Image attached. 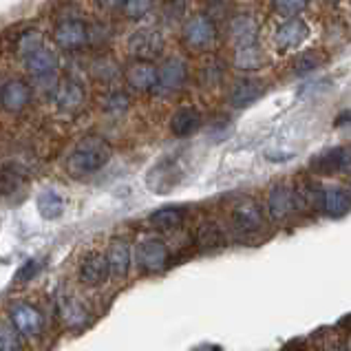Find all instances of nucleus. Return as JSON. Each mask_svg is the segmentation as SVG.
<instances>
[{
  "mask_svg": "<svg viewBox=\"0 0 351 351\" xmlns=\"http://www.w3.org/2000/svg\"><path fill=\"white\" fill-rule=\"evenodd\" d=\"M108 159H111V146L106 139L99 135H88L80 139L69 157V173L75 177L93 175L108 164Z\"/></svg>",
  "mask_w": 351,
  "mask_h": 351,
  "instance_id": "f257e3e1",
  "label": "nucleus"
},
{
  "mask_svg": "<svg viewBox=\"0 0 351 351\" xmlns=\"http://www.w3.org/2000/svg\"><path fill=\"white\" fill-rule=\"evenodd\" d=\"M230 226H232V232L239 239L254 237L265 228L263 210H261L258 204L252 202V199H243V202H239L232 208V213H230Z\"/></svg>",
  "mask_w": 351,
  "mask_h": 351,
  "instance_id": "f03ea898",
  "label": "nucleus"
},
{
  "mask_svg": "<svg viewBox=\"0 0 351 351\" xmlns=\"http://www.w3.org/2000/svg\"><path fill=\"white\" fill-rule=\"evenodd\" d=\"M182 182V168L175 157H162L157 159L155 166L148 170L146 186L157 195H168Z\"/></svg>",
  "mask_w": 351,
  "mask_h": 351,
  "instance_id": "7ed1b4c3",
  "label": "nucleus"
},
{
  "mask_svg": "<svg viewBox=\"0 0 351 351\" xmlns=\"http://www.w3.org/2000/svg\"><path fill=\"white\" fill-rule=\"evenodd\" d=\"M128 51L137 60H148L153 62L155 58L164 51V36L157 27H142L128 38Z\"/></svg>",
  "mask_w": 351,
  "mask_h": 351,
  "instance_id": "20e7f679",
  "label": "nucleus"
},
{
  "mask_svg": "<svg viewBox=\"0 0 351 351\" xmlns=\"http://www.w3.org/2000/svg\"><path fill=\"white\" fill-rule=\"evenodd\" d=\"M25 62V69L27 73L32 75L34 80H38L40 84H47L51 82V80H56V73H58V56L51 47H38L36 51L27 53L23 58Z\"/></svg>",
  "mask_w": 351,
  "mask_h": 351,
  "instance_id": "39448f33",
  "label": "nucleus"
},
{
  "mask_svg": "<svg viewBox=\"0 0 351 351\" xmlns=\"http://www.w3.org/2000/svg\"><path fill=\"white\" fill-rule=\"evenodd\" d=\"M267 213L274 221H285L298 213V199L296 190L289 184H276L269 190L267 197Z\"/></svg>",
  "mask_w": 351,
  "mask_h": 351,
  "instance_id": "423d86ee",
  "label": "nucleus"
},
{
  "mask_svg": "<svg viewBox=\"0 0 351 351\" xmlns=\"http://www.w3.org/2000/svg\"><path fill=\"white\" fill-rule=\"evenodd\" d=\"M184 40L195 51H206L217 43V27L206 16H195L184 25Z\"/></svg>",
  "mask_w": 351,
  "mask_h": 351,
  "instance_id": "0eeeda50",
  "label": "nucleus"
},
{
  "mask_svg": "<svg viewBox=\"0 0 351 351\" xmlns=\"http://www.w3.org/2000/svg\"><path fill=\"white\" fill-rule=\"evenodd\" d=\"M188 80V66L182 58H168L162 64V69H157V82L155 91L157 93H175L179 91Z\"/></svg>",
  "mask_w": 351,
  "mask_h": 351,
  "instance_id": "6e6552de",
  "label": "nucleus"
},
{
  "mask_svg": "<svg viewBox=\"0 0 351 351\" xmlns=\"http://www.w3.org/2000/svg\"><path fill=\"white\" fill-rule=\"evenodd\" d=\"M168 245L162 239H144L137 245V261L146 272H162L168 265Z\"/></svg>",
  "mask_w": 351,
  "mask_h": 351,
  "instance_id": "1a4fd4ad",
  "label": "nucleus"
},
{
  "mask_svg": "<svg viewBox=\"0 0 351 351\" xmlns=\"http://www.w3.org/2000/svg\"><path fill=\"white\" fill-rule=\"evenodd\" d=\"M309 168L316 175H338L349 168V148L347 146H334L323 150L320 155L312 157Z\"/></svg>",
  "mask_w": 351,
  "mask_h": 351,
  "instance_id": "9d476101",
  "label": "nucleus"
},
{
  "mask_svg": "<svg viewBox=\"0 0 351 351\" xmlns=\"http://www.w3.org/2000/svg\"><path fill=\"white\" fill-rule=\"evenodd\" d=\"M32 102V86L23 80H7L0 86V108L7 113H20Z\"/></svg>",
  "mask_w": 351,
  "mask_h": 351,
  "instance_id": "9b49d317",
  "label": "nucleus"
},
{
  "mask_svg": "<svg viewBox=\"0 0 351 351\" xmlns=\"http://www.w3.org/2000/svg\"><path fill=\"white\" fill-rule=\"evenodd\" d=\"M27 188L29 179L18 166L9 164L0 168V199H5V202H23Z\"/></svg>",
  "mask_w": 351,
  "mask_h": 351,
  "instance_id": "f8f14e48",
  "label": "nucleus"
},
{
  "mask_svg": "<svg viewBox=\"0 0 351 351\" xmlns=\"http://www.w3.org/2000/svg\"><path fill=\"white\" fill-rule=\"evenodd\" d=\"M56 43L62 49H80L88 43V27L80 18H64L56 27Z\"/></svg>",
  "mask_w": 351,
  "mask_h": 351,
  "instance_id": "ddd939ff",
  "label": "nucleus"
},
{
  "mask_svg": "<svg viewBox=\"0 0 351 351\" xmlns=\"http://www.w3.org/2000/svg\"><path fill=\"white\" fill-rule=\"evenodd\" d=\"M9 320H12V325L25 336H38L43 332V325H45L43 314L27 303H14L9 307Z\"/></svg>",
  "mask_w": 351,
  "mask_h": 351,
  "instance_id": "4468645a",
  "label": "nucleus"
},
{
  "mask_svg": "<svg viewBox=\"0 0 351 351\" xmlns=\"http://www.w3.org/2000/svg\"><path fill=\"white\" fill-rule=\"evenodd\" d=\"M84 97H86V88L77 77L66 75L56 86V104L62 111H77L84 104Z\"/></svg>",
  "mask_w": 351,
  "mask_h": 351,
  "instance_id": "2eb2a0df",
  "label": "nucleus"
},
{
  "mask_svg": "<svg viewBox=\"0 0 351 351\" xmlns=\"http://www.w3.org/2000/svg\"><path fill=\"white\" fill-rule=\"evenodd\" d=\"M267 91V84L258 77H243L232 86L230 93V104L234 108H245L250 104H254L256 99H261Z\"/></svg>",
  "mask_w": 351,
  "mask_h": 351,
  "instance_id": "dca6fc26",
  "label": "nucleus"
},
{
  "mask_svg": "<svg viewBox=\"0 0 351 351\" xmlns=\"http://www.w3.org/2000/svg\"><path fill=\"white\" fill-rule=\"evenodd\" d=\"M309 38V27L303 20H298L292 16V20H287L283 23L274 34V40H276V47L278 51H289V49H296L305 43Z\"/></svg>",
  "mask_w": 351,
  "mask_h": 351,
  "instance_id": "f3484780",
  "label": "nucleus"
},
{
  "mask_svg": "<svg viewBox=\"0 0 351 351\" xmlns=\"http://www.w3.org/2000/svg\"><path fill=\"white\" fill-rule=\"evenodd\" d=\"M108 276V263L106 256L99 252H88L80 265V280L88 287H95L99 283H104Z\"/></svg>",
  "mask_w": 351,
  "mask_h": 351,
  "instance_id": "a211bd4d",
  "label": "nucleus"
},
{
  "mask_svg": "<svg viewBox=\"0 0 351 351\" xmlns=\"http://www.w3.org/2000/svg\"><path fill=\"white\" fill-rule=\"evenodd\" d=\"M258 36V23L250 14H239L230 20V40L234 47L254 45Z\"/></svg>",
  "mask_w": 351,
  "mask_h": 351,
  "instance_id": "6ab92c4d",
  "label": "nucleus"
},
{
  "mask_svg": "<svg viewBox=\"0 0 351 351\" xmlns=\"http://www.w3.org/2000/svg\"><path fill=\"white\" fill-rule=\"evenodd\" d=\"M195 243L204 252H217V250L226 247L228 237L217 221H204L195 232Z\"/></svg>",
  "mask_w": 351,
  "mask_h": 351,
  "instance_id": "aec40b11",
  "label": "nucleus"
},
{
  "mask_svg": "<svg viewBox=\"0 0 351 351\" xmlns=\"http://www.w3.org/2000/svg\"><path fill=\"white\" fill-rule=\"evenodd\" d=\"M202 128V113L195 106H182L179 111L170 117V130L177 137H190Z\"/></svg>",
  "mask_w": 351,
  "mask_h": 351,
  "instance_id": "412c9836",
  "label": "nucleus"
},
{
  "mask_svg": "<svg viewBox=\"0 0 351 351\" xmlns=\"http://www.w3.org/2000/svg\"><path fill=\"white\" fill-rule=\"evenodd\" d=\"M106 263H108V274H113L115 278H124L130 269V247L126 241L115 239L111 245H108V254H106Z\"/></svg>",
  "mask_w": 351,
  "mask_h": 351,
  "instance_id": "4be33fe9",
  "label": "nucleus"
},
{
  "mask_svg": "<svg viewBox=\"0 0 351 351\" xmlns=\"http://www.w3.org/2000/svg\"><path fill=\"white\" fill-rule=\"evenodd\" d=\"M126 80L135 91H150L157 82V69L148 60H139V62L128 66Z\"/></svg>",
  "mask_w": 351,
  "mask_h": 351,
  "instance_id": "5701e85b",
  "label": "nucleus"
},
{
  "mask_svg": "<svg viewBox=\"0 0 351 351\" xmlns=\"http://www.w3.org/2000/svg\"><path fill=\"white\" fill-rule=\"evenodd\" d=\"M36 208L43 219L56 221V219L64 215V199L60 197V193H56L53 188H45V190H40L36 197Z\"/></svg>",
  "mask_w": 351,
  "mask_h": 351,
  "instance_id": "b1692460",
  "label": "nucleus"
},
{
  "mask_svg": "<svg viewBox=\"0 0 351 351\" xmlns=\"http://www.w3.org/2000/svg\"><path fill=\"white\" fill-rule=\"evenodd\" d=\"M267 64V56L256 43L254 45H245V47H237V56H234V66L241 71H258Z\"/></svg>",
  "mask_w": 351,
  "mask_h": 351,
  "instance_id": "393cba45",
  "label": "nucleus"
},
{
  "mask_svg": "<svg viewBox=\"0 0 351 351\" xmlns=\"http://www.w3.org/2000/svg\"><path fill=\"white\" fill-rule=\"evenodd\" d=\"M323 210L334 219L349 215V190L347 188H327L323 193Z\"/></svg>",
  "mask_w": 351,
  "mask_h": 351,
  "instance_id": "a878e982",
  "label": "nucleus"
},
{
  "mask_svg": "<svg viewBox=\"0 0 351 351\" xmlns=\"http://www.w3.org/2000/svg\"><path fill=\"white\" fill-rule=\"evenodd\" d=\"M150 223H153L157 230H162V232L177 230L179 226L184 223V208H179V206L159 208V210H155L153 215H150Z\"/></svg>",
  "mask_w": 351,
  "mask_h": 351,
  "instance_id": "bb28decb",
  "label": "nucleus"
},
{
  "mask_svg": "<svg viewBox=\"0 0 351 351\" xmlns=\"http://www.w3.org/2000/svg\"><path fill=\"white\" fill-rule=\"evenodd\" d=\"M60 316L69 327H82L91 320L88 312L75 298H60Z\"/></svg>",
  "mask_w": 351,
  "mask_h": 351,
  "instance_id": "cd10ccee",
  "label": "nucleus"
},
{
  "mask_svg": "<svg viewBox=\"0 0 351 351\" xmlns=\"http://www.w3.org/2000/svg\"><path fill=\"white\" fill-rule=\"evenodd\" d=\"M325 60L327 58L323 51H318V49H309V51H303V53L296 56L292 69H294L296 75H307V73L316 71V69H320V64H323Z\"/></svg>",
  "mask_w": 351,
  "mask_h": 351,
  "instance_id": "c85d7f7f",
  "label": "nucleus"
},
{
  "mask_svg": "<svg viewBox=\"0 0 351 351\" xmlns=\"http://www.w3.org/2000/svg\"><path fill=\"white\" fill-rule=\"evenodd\" d=\"M91 71L97 80H102V82H113V80L119 75V66L111 58H99L93 62Z\"/></svg>",
  "mask_w": 351,
  "mask_h": 351,
  "instance_id": "c756f323",
  "label": "nucleus"
},
{
  "mask_svg": "<svg viewBox=\"0 0 351 351\" xmlns=\"http://www.w3.org/2000/svg\"><path fill=\"white\" fill-rule=\"evenodd\" d=\"M162 16L166 23L175 25L186 16V0H164L162 3Z\"/></svg>",
  "mask_w": 351,
  "mask_h": 351,
  "instance_id": "7c9ffc66",
  "label": "nucleus"
},
{
  "mask_svg": "<svg viewBox=\"0 0 351 351\" xmlns=\"http://www.w3.org/2000/svg\"><path fill=\"white\" fill-rule=\"evenodd\" d=\"M155 3H157V0H124L122 7H124V14L128 18L137 20V18H144L150 9L155 7Z\"/></svg>",
  "mask_w": 351,
  "mask_h": 351,
  "instance_id": "2f4dec72",
  "label": "nucleus"
},
{
  "mask_svg": "<svg viewBox=\"0 0 351 351\" xmlns=\"http://www.w3.org/2000/svg\"><path fill=\"white\" fill-rule=\"evenodd\" d=\"M23 340H20V332L14 325L0 323V349H20Z\"/></svg>",
  "mask_w": 351,
  "mask_h": 351,
  "instance_id": "473e14b6",
  "label": "nucleus"
},
{
  "mask_svg": "<svg viewBox=\"0 0 351 351\" xmlns=\"http://www.w3.org/2000/svg\"><path fill=\"white\" fill-rule=\"evenodd\" d=\"M126 108H128V97H126V93L113 91V93L106 95V99H104V111L106 113L122 115V113H126Z\"/></svg>",
  "mask_w": 351,
  "mask_h": 351,
  "instance_id": "72a5a7b5",
  "label": "nucleus"
},
{
  "mask_svg": "<svg viewBox=\"0 0 351 351\" xmlns=\"http://www.w3.org/2000/svg\"><path fill=\"white\" fill-rule=\"evenodd\" d=\"M305 7H307V0H274L276 14H278V16H283V18L298 16Z\"/></svg>",
  "mask_w": 351,
  "mask_h": 351,
  "instance_id": "f704fd0d",
  "label": "nucleus"
},
{
  "mask_svg": "<svg viewBox=\"0 0 351 351\" xmlns=\"http://www.w3.org/2000/svg\"><path fill=\"white\" fill-rule=\"evenodd\" d=\"M40 267H43V263L40 261H36V258H29L27 263L18 269V274H16V283H20V285H25V283H29L38 272H40Z\"/></svg>",
  "mask_w": 351,
  "mask_h": 351,
  "instance_id": "c9c22d12",
  "label": "nucleus"
},
{
  "mask_svg": "<svg viewBox=\"0 0 351 351\" xmlns=\"http://www.w3.org/2000/svg\"><path fill=\"white\" fill-rule=\"evenodd\" d=\"M204 73H206V77H208V84H217L219 80L223 77V73H226V69H223V64L219 62V60H213L208 66H204Z\"/></svg>",
  "mask_w": 351,
  "mask_h": 351,
  "instance_id": "e433bc0d",
  "label": "nucleus"
},
{
  "mask_svg": "<svg viewBox=\"0 0 351 351\" xmlns=\"http://www.w3.org/2000/svg\"><path fill=\"white\" fill-rule=\"evenodd\" d=\"M93 3L102 9V12H113V9L122 7L124 0H93Z\"/></svg>",
  "mask_w": 351,
  "mask_h": 351,
  "instance_id": "4c0bfd02",
  "label": "nucleus"
},
{
  "mask_svg": "<svg viewBox=\"0 0 351 351\" xmlns=\"http://www.w3.org/2000/svg\"><path fill=\"white\" fill-rule=\"evenodd\" d=\"M347 119H349V113L345 111V113H343V117L336 119V126H338V124H347Z\"/></svg>",
  "mask_w": 351,
  "mask_h": 351,
  "instance_id": "58836bf2",
  "label": "nucleus"
},
{
  "mask_svg": "<svg viewBox=\"0 0 351 351\" xmlns=\"http://www.w3.org/2000/svg\"><path fill=\"white\" fill-rule=\"evenodd\" d=\"M329 3H338V0H329Z\"/></svg>",
  "mask_w": 351,
  "mask_h": 351,
  "instance_id": "ea45409f",
  "label": "nucleus"
}]
</instances>
